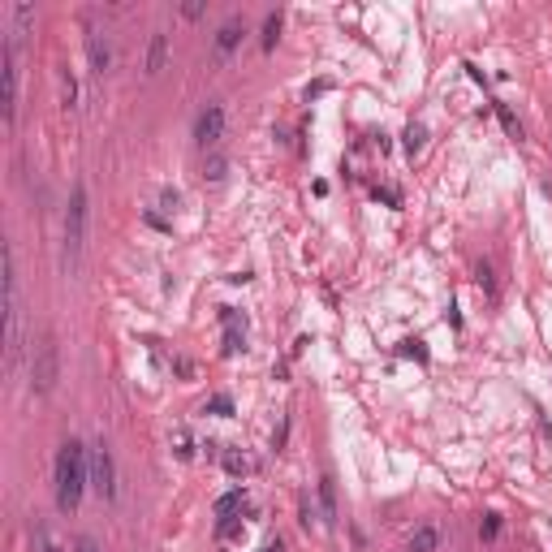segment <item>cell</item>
Segmentation results:
<instances>
[{
  "instance_id": "1",
  "label": "cell",
  "mask_w": 552,
  "mask_h": 552,
  "mask_svg": "<svg viewBox=\"0 0 552 552\" xmlns=\"http://www.w3.org/2000/svg\"><path fill=\"white\" fill-rule=\"evenodd\" d=\"M87 483H91V449H83L78 440H65L56 449V505H61V513H74L83 505Z\"/></svg>"
},
{
  "instance_id": "14",
  "label": "cell",
  "mask_w": 552,
  "mask_h": 552,
  "mask_svg": "<svg viewBox=\"0 0 552 552\" xmlns=\"http://www.w3.org/2000/svg\"><path fill=\"white\" fill-rule=\"evenodd\" d=\"M496 117H500V125H505L509 138H522V121H518L513 112H509V104H496Z\"/></svg>"
},
{
  "instance_id": "26",
  "label": "cell",
  "mask_w": 552,
  "mask_h": 552,
  "mask_svg": "<svg viewBox=\"0 0 552 552\" xmlns=\"http://www.w3.org/2000/svg\"><path fill=\"white\" fill-rule=\"evenodd\" d=\"M207 177H212V182H220V177H224V160H212V164H207Z\"/></svg>"
},
{
  "instance_id": "19",
  "label": "cell",
  "mask_w": 552,
  "mask_h": 552,
  "mask_svg": "<svg viewBox=\"0 0 552 552\" xmlns=\"http://www.w3.org/2000/svg\"><path fill=\"white\" fill-rule=\"evenodd\" d=\"M237 350H246V337H242L237 328L224 332V354H237Z\"/></svg>"
},
{
  "instance_id": "9",
  "label": "cell",
  "mask_w": 552,
  "mask_h": 552,
  "mask_svg": "<svg viewBox=\"0 0 552 552\" xmlns=\"http://www.w3.org/2000/svg\"><path fill=\"white\" fill-rule=\"evenodd\" d=\"M237 43H242V26H237V22H224V26L216 30V52H220V56H229Z\"/></svg>"
},
{
  "instance_id": "10",
  "label": "cell",
  "mask_w": 552,
  "mask_h": 552,
  "mask_svg": "<svg viewBox=\"0 0 552 552\" xmlns=\"http://www.w3.org/2000/svg\"><path fill=\"white\" fill-rule=\"evenodd\" d=\"M164 56H169V39H164V35H151V47H147V74H160V70H164Z\"/></svg>"
},
{
  "instance_id": "17",
  "label": "cell",
  "mask_w": 552,
  "mask_h": 552,
  "mask_svg": "<svg viewBox=\"0 0 552 552\" xmlns=\"http://www.w3.org/2000/svg\"><path fill=\"white\" fill-rule=\"evenodd\" d=\"M423 138H427V134H423V125H405V151H410V156H414V151H423Z\"/></svg>"
},
{
  "instance_id": "13",
  "label": "cell",
  "mask_w": 552,
  "mask_h": 552,
  "mask_svg": "<svg viewBox=\"0 0 552 552\" xmlns=\"http://www.w3.org/2000/svg\"><path fill=\"white\" fill-rule=\"evenodd\" d=\"M276 39H281V13H268L264 18V35H259V43H264V52H272Z\"/></svg>"
},
{
  "instance_id": "2",
  "label": "cell",
  "mask_w": 552,
  "mask_h": 552,
  "mask_svg": "<svg viewBox=\"0 0 552 552\" xmlns=\"http://www.w3.org/2000/svg\"><path fill=\"white\" fill-rule=\"evenodd\" d=\"M56 380H61V346H56V332L47 328L39 332L35 350H30V393L47 397L56 388Z\"/></svg>"
},
{
  "instance_id": "30",
  "label": "cell",
  "mask_w": 552,
  "mask_h": 552,
  "mask_svg": "<svg viewBox=\"0 0 552 552\" xmlns=\"http://www.w3.org/2000/svg\"><path fill=\"white\" fill-rule=\"evenodd\" d=\"M268 552H285V544H281V540H276V544H268Z\"/></svg>"
},
{
  "instance_id": "25",
  "label": "cell",
  "mask_w": 552,
  "mask_h": 552,
  "mask_svg": "<svg viewBox=\"0 0 552 552\" xmlns=\"http://www.w3.org/2000/svg\"><path fill=\"white\" fill-rule=\"evenodd\" d=\"M160 203H164V212H173V207L182 203V194H177V190H164V194H160Z\"/></svg>"
},
{
  "instance_id": "6",
  "label": "cell",
  "mask_w": 552,
  "mask_h": 552,
  "mask_svg": "<svg viewBox=\"0 0 552 552\" xmlns=\"http://www.w3.org/2000/svg\"><path fill=\"white\" fill-rule=\"evenodd\" d=\"M220 134H224V108L220 104H207L199 112V121H194V142L207 151V147H216V142H220Z\"/></svg>"
},
{
  "instance_id": "7",
  "label": "cell",
  "mask_w": 552,
  "mask_h": 552,
  "mask_svg": "<svg viewBox=\"0 0 552 552\" xmlns=\"http://www.w3.org/2000/svg\"><path fill=\"white\" fill-rule=\"evenodd\" d=\"M87 56H91V70L104 78V74H108V65H112V52H108L104 35H91V39H87Z\"/></svg>"
},
{
  "instance_id": "21",
  "label": "cell",
  "mask_w": 552,
  "mask_h": 552,
  "mask_svg": "<svg viewBox=\"0 0 552 552\" xmlns=\"http://www.w3.org/2000/svg\"><path fill=\"white\" fill-rule=\"evenodd\" d=\"M475 281H479V289L496 294V281H492V268H488V264H479V268H475Z\"/></svg>"
},
{
  "instance_id": "11",
  "label": "cell",
  "mask_w": 552,
  "mask_h": 552,
  "mask_svg": "<svg viewBox=\"0 0 552 552\" xmlns=\"http://www.w3.org/2000/svg\"><path fill=\"white\" fill-rule=\"evenodd\" d=\"M242 505H246V492L242 488H233V492H224L220 500H216V518H233Z\"/></svg>"
},
{
  "instance_id": "23",
  "label": "cell",
  "mask_w": 552,
  "mask_h": 552,
  "mask_svg": "<svg viewBox=\"0 0 552 552\" xmlns=\"http://www.w3.org/2000/svg\"><path fill=\"white\" fill-rule=\"evenodd\" d=\"M224 470H229V475H242V470H246V458H242V453H224Z\"/></svg>"
},
{
  "instance_id": "28",
  "label": "cell",
  "mask_w": 552,
  "mask_h": 552,
  "mask_svg": "<svg viewBox=\"0 0 552 552\" xmlns=\"http://www.w3.org/2000/svg\"><path fill=\"white\" fill-rule=\"evenodd\" d=\"M182 13H186V18H199V13H203V0H190V5H182Z\"/></svg>"
},
{
  "instance_id": "5",
  "label": "cell",
  "mask_w": 552,
  "mask_h": 552,
  "mask_svg": "<svg viewBox=\"0 0 552 552\" xmlns=\"http://www.w3.org/2000/svg\"><path fill=\"white\" fill-rule=\"evenodd\" d=\"M91 488L104 500H117V466H112V449L104 440L91 445Z\"/></svg>"
},
{
  "instance_id": "8",
  "label": "cell",
  "mask_w": 552,
  "mask_h": 552,
  "mask_svg": "<svg viewBox=\"0 0 552 552\" xmlns=\"http://www.w3.org/2000/svg\"><path fill=\"white\" fill-rule=\"evenodd\" d=\"M319 505H323V522L332 527V522H337V483H332L328 475L319 479Z\"/></svg>"
},
{
  "instance_id": "3",
  "label": "cell",
  "mask_w": 552,
  "mask_h": 552,
  "mask_svg": "<svg viewBox=\"0 0 552 552\" xmlns=\"http://www.w3.org/2000/svg\"><path fill=\"white\" fill-rule=\"evenodd\" d=\"M83 237H87V186L74 182V194H70V212H65V255L70 264L83 251Z\"/></svg>"
},
{
  "instance_id": "29",
  "label": "cell",
  "mask_w": 552,
  "mask_h": 552,
  "mask_svg": "<svg viewBox=\"0 0 552 552\" xmlns=\"http://www.w3.org/2000/svg\"><path fill=\"white\" fill-rule=\"evenodd\" d=\"M74 548H78V552H100V548H95V540H87V535H83V540H78Z\"/></svg>"
},
{
  "instance_id": "18",
  "label": "cell",
  "mask_w": 552,
  "mask_h": 552,
  "mask_svg": "<svg viewBox=\"0 0 552 552\" xmlns=\"http://www.w3.org/2000/svg\"><path fill=\"white\" fill-rule=\"evenodd\" d=\"M479 535H483V540H496V535H500V513H483Z\"/></svg>"
},
{
  "instance_id": "4",
  "label": "cell",
  "mask_w": 552,
  "mask_h": 552,
  "mask_svg": "<svg viewBox=\"0 0 552 552\" xmlns=\"http://www.w3.org/2000/svg\"><path fill=\"white\" fill-rule=\"evenodd\" d=\"M0 100H5V125L13 129L18 121V56H13V39H0Z\"/></svg>"
},
{
  "instance_id": "16",
  "label": "cell",
  "mask_w": 552,
  "mask_h": 552,
  "mask_svg": "<svg viewBox=\"0 0 552 552\" xmlns=\"http://www.w3.org/2000/svg\"><path fill=\"white\" fill-rule=\"evenodd\" d=\"M207 414H220V418H229V414H233V397H229V393H216L212 401H207Z\"/></svg>"
},
{
  "instance_id": "31",
  "label": "cell",
  "mask_w": 552,
  "mask_h": 552,
  "mask_svg": "<svg viewBox=\"0 0 552 552\" xmlns=\"http://www.w3.org/2000/svg\"><path fill=\"white\" fill-rule=\"evenodd\" d=\"M43 552H61V548H56V544H43Z\"/></svg>"
},
{
  "instance_id": "27",
  "label": "cell",
  "mask_w": 552,
  "mask_h": 552,
  "mask_svg": "<svg viewBox=\"0 0 552 552\" xmlns=\"http://www.w3.org/2000/svg\"><path fill=\"white\" fill-rule=\"evenodd\" d=\"M190 453H194L190 449V436H177V458H190Z\"/></svg>"
},
{
  "instance_id": "20",
  "label": "cell",
  "mask_w": 552,
  "mask_h": 552,
  "mask_svg": "<svg viewBox=\"0 0 552 552\" xmlns=\"http://www.w3.org/2000/svg\"><path fill=\"white\" fill-rule=\"evenodd\" d=\"M233 535H242V518H224L220 531H216V540H233Z\"/></svg>"
},
{
  "instance_id": "12",
  "label": "cell",
  "mask_w": 552,
  "mask_h": 552,
  "mask_svg": "<svg viewBox=\"0 0 552 552\" xmlns=\"http://www.w3.org/2000/svg\"><path fill=\"white\" fill-rule=\"evenodd\" d=\"M436 544H440L436 527H418V531L410 535V552H436Z\"/></svg>"
},
{
  "instance_id": "24",
  "label": "cell",
  "mask_w": 552,
  "mask_h": 552,
  "mask_svg": "<svg viewBox=\"0 0 552 552\" xmlns=\"http://www.w3.org/2000/svg\"><path fill=\"white\" fill-rule=\"evenodd\" d=\"M173 376L190 380V376H194V363H190V359H173Z\"/></svg>"
},
{
  "instance_id": "15",
  "label": "cell",
  "mask_w": 552,
  "mask_h": 552,
  "mask_svg": "<svg viewBox=\"0 0 552 552\" xmlns=\"http://www.w3.org/2000/svg\"><path fill=\"white\" fill-rule=\"evenodd\" d=\"M61 100H65V108H74V104H78V78H74L70 70L61 74Z\"/></svg>"
},
{
  "instance_id": "22",
  "label": "cell",
  "mask_w": 552,
  "mask_h": 552,
  "mask_svg": "<svg viewBox=\"0 0 552 552\" xmlns=\"http://www.w3.org/2000/svg\"><path fill=\"white\" fill-rule=\"evenodd\" d=\"M401 354H405V359H427V350H423V341H401Z\"/></svg>"
}]
</instances>
